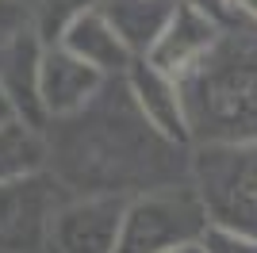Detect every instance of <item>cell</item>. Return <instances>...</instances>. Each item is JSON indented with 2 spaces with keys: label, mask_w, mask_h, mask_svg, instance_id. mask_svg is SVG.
Masks as SVG:
<instances>
[{
  "label": "cell",
  "mask_w": 257,
  "mask_h": 253,
  "mask_svg": "<svg viewBox=\"0 0 257 253\" xmlns=\"http://www.w3.org/2000/svg\"><path fill=\"white\" fill-rule=\"evenodd\" d=\"M177 81L192 142H257V31H223L211 54Z\"/></svg>",
  "instance_id": "cell-1"
},
{
  "label": "cell",
  "mask_w": 257,
  "mask_h": 253,
  "mask_svg": "<svg viewBox=\"0 0 257 253\" xmlns=\"http://www.w3.org/2000/svg\"><path fill=\"white\" fill-rule=\"evenodd\" d=\"M207 226H211V215L200 192L192 188V180L150 188L127 200L115 253H169L181 245H200Z\"/></svg>",
  "instance_id": "cell-2"
},
{
  "label": "cell",
  "mask_w": 257,
  "mask_h": 253,
  "mask_svg": "<svg viewBox=\"0 0 257 253\" xmlns=\"http://www.w3.org/2000/svg\"><path fill=\"white\" fill-rule=\"evenodd\" d=\"M188 180L200 192L211 222H223L257 238V142L200 146Z\"/></svg>",
  "instance_id": "cell-3"
},
{
  "label": "cell",
  "mask_w": 257,
  "mask_h": 253,
  "mask_svg": "<svg viewBox=\"0 0 257 253\" xmlns=\"http://www.w3.org/2000/svg\"><path fill=\"white\" fill-rule=\"evenodd\" d=\"M65 203L58 177H35L0 184V253H43L50 238V222Z\"/></svg>",
  "instance_id": "cell-4"
},
{
  "label": "cell",
  "mask_w": 257,
  "mask_h": 253,
  "mask_svg": "<svg viewBox=\"0 0 257 253\" xmlns=\"http://www.w3.org/2000/svg\"><path fill=\"white\" fill-rule=\"evenodd\" d=\"M131 196H65L50 222L46 253H115Z\"/></svg>",
  "instance_id": "cell-5"
},
{
  "label": "cell",
  "mask_w": 257,
  "mask_h": 253,
  "mask_svg": "<svg viewBox=\"0 0 257 253\" xmlns=\"http://www.w3.org/2000/svg\"><path fill=\"white\" fill-rule=\"evenodd\" d=\"M107 77L96 73L92 65L65 50V46H46L43 62H39V104H43L46 123L81 115L100 92H104Z\"/></svg>",
  "instance_id": "cell-6"
},
{
  "label": "cell",
  "mask_w": 257,
  "mask_h": 253,
  "mask_svg": "<svg viewBox=\"0 0 257 253\" xmlns=\"http://www.w3.org/2000/svg\"><path fill=\"white\" fill-rule=\"evenodd\" d=\"M123 84H127L139 115L146 119L161 138H169L177 146L188 142V115H184V96H181V81H177V77H169L154 62L139 58V62L127 69Z\"/></svg>",
  "instance_id": "cell-7"
},
{
  "label": "cell",
  "mask_w": 257,
  "mask_h": 253,
  "mask_svg": "<svg viewBox=\"0 0 257 253\" xmlns=\"http://www.w3.org/2000/svg\"><path fill=\"white\" fill-rule=\"evenodd\" d=\"M43 50H46V42L31 27L0 46V88L8 96L16 119L35 126V131L46 123L43 104H39V62H43Z\"/></svg>",
  "instance_id": "cell-8"
},
{
  "label": "cell",
  "mask_w": 257,
  "mask_h": 253,
  "mask_svg": "<svg viewBox=\"0 0 257 253\" xmlns=\"http://www.w3.org/2000/svg\"><path fill=\"white\" fill-rule=\"evenodd\" d=\"M219 39H223V27L215 20H207L200 8L181 0L177 12H173V20H169V27H165V35H161V42L154 46V54L146 62H154L169 77H184L188 69H196L211 54V46Z\"/></svg>",
  "instance_id": "cell-9"
},
{
  "label": "cell",
  "mask_w": 257,
  "mask_h": 253,
  "mask_svg": "<svg viewBox=\"0 0 257 253\" xmlns=\"http://www.w3.org/2000/svg\"><path fill=\"white\" fill-rule=\"evenodd\" d=\"M58 46H65L73 58H81L85 65H92V69L104 73L107 81H123L127 69L135 65L131 50L123 46V39L115 35V27L107 23V16L100 12V4H92V8L81 12V16L62 31Z\"/></svg>",
  "instance_id": "cell-10"
},
{
  "label": "cell",
  "mask_w": 257,
  "mask_h": 253,
  "mask_svg": "<svg viewBox=\"0 0 257 253\" xmlns=\"http://www.w3.org/2000/svg\"><path fill=\"white\" fill-rule=\"evenodd\" d=\"M181 0H100V12L115 27L131 58H150Z\"/></svg>",
  "instance_id": "cell-11"
},
{
  "label": "cell",
  "mask_w": 257,
  "mask_h": 253,
  "mask_svg": "<svg viewBox=\"0 0 257 253\" xmlns=\"http://www.w3.org/2000/svg\"><path fill=\"white\" fill-rule=\"evenodd\" d=\"M46 169V138L35 126L12 119L0 126V184L35 177Z\"/></svg>",
  "instance_id": "cell-12"
},
{
  "label": "cell",
  "mask_w": 257,
  "mask_h": 253,
  "mask_svg": "<svg viewBox=\"0 0 257 253\" xmlns=\"http://www.w3.org/2000/svg\"><path fill=\"white\" fill-rule=\"evenodd\" d=\"M200 249L204 253H257V238L234 230V226H223V222H211L207 234L200 238Z\"/></svg>",
  "instance_id": "cell-13"
},
{
  "label": "cell",
  "mask_w": 257,
  "mask_h": 253,
  "mask_svg": "<svg viewBox=\"0 0 257 253\" xmlns=\"http://www.w3.org/2000/svg\"><path fill=\"white\" fill-rule=\"evenodd\" d=\"M27 31V8L23 0H0V46Z\"/></svg>",
  "instance_id": "cell-14"
},
{
  "label": "cell",
  "mask_w": 257,
  "mask_h": 253,
  "mask_svg": "<svg viewBox=\"0 0 257 253\" xmlns=\"http://www.w3.org/2000/svg\"><path fill=\"white\" fill-rule=\"evenodd\" d=\"M226 4L234 8V16L242 20L246 31H257V0H226Z\"/></svg>",
  "instance_id": "cell-15"
},
{
  "label": "cell",
  "mask_w": 257,
  "mask_h": 253,
  "mask_svg": "<svg viewBox=\"0 0 257 253\" xmlns=\"http://www.w3.org/2000/svg\"><path fill=\"white\" fill-rule=\"evenodd\" d=\"M12 119H16V111H12L8 96H4V88H0V126H4V123H12Z\"/></svg>",
  "instance_id": "cell-16"
},
{
  "label": "cell",
  "mask_w": 257,
  "mask_h": 253,
  "mask_svg": "<svg viewBox=\"0 0 257 253\" xmlns=\"http://www.w3.org/2000/svg\"><path fill=\"white\" fill-rule=\"evenodd\" d=\"M169 253H204L200 245H181V249H169Z\"/></svg>",
  "instance_id": "cell-17"
}]
</instances>
